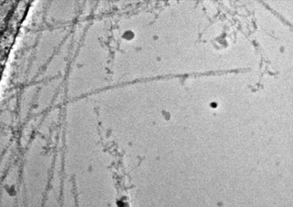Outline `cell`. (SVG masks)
I'll list each match as a JSON object with an SVG mask.
<instances>
[{"instance_id":"cell-1","label":"cell","mask_w":293,"mask_h":207,"mask_svg":"<svg viewBox=\"0 0 293 207\" xmlns=\"http://www.w3.org/2000/svg\"><path fill=\"white\" fill-rule=\"evenodd\" d=\"M117 205L119 207H124V202H123V201H118L117 203Z\"/></svg>"}]
</instances>
